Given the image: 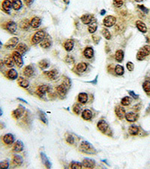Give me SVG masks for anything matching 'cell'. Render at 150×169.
<instances>
[{
	"instance_id": "6da1fadb",
	"label": "cell",
	"mask_w": 150,
	"mask_h": 169,
	"mask_svg": "<svg viewBox=\"0 0 150 169\" xmlns=\"http://www.w3.org/2000/svg\"><path fill=\"white\" fill-rule=\"evenodd\" d=\"M79 150L81 152L84 153L85 154H88V155H94V154L97 153L96 148L88 141H82L80 144Z\"/></svg>"
},
{
	"instance_id": "7a4b0ae2",
	"label": "cell",
	"mask_w": 150,
	"mask_h": 169,
	"mask_svg": "<svg viewBox=\"0 0 150 169\" xmlns=\"http://www.w3.org/2000/svg\"><path fill=\"white\" fill-rule=\"evenodd\" d=\"M150 54V45H145L141 47L138 50L137 53V60L139 61H142L145 59L146 56H149Z\"/></svg>"
},
{
	"instance_id": "3957f363",
	"label": "cell",
	"mask_w": 150,
	"mask_h": 169,
	"mask_svg": "<svg viewBox=\"0 0 150 169\" xmlns=\"http://www.w3.org/2000/svg\"><path fill=\"white\" fill-rule=\"evenodd\" d=\"M46 37V33L44 30H39L35 32L32 38V41L34 44H40Z\"/></svg>"
},
{
	"instance_id": "277c9868",
	"label": "cell",
	"mask_w": 150,
	"mask_h": 169,
	"mask_svg": "<svg viewBox=\"0 0 150 169\" xmlns=\"http://www.w3.org/2000/svg\"><path fill=\"white\" fill-rule=\"evenodd\" d=\"M12 57L14 60V63L17 65V66L18 68H22V66H23V55L20 54L18 51L14 50L12 53Z\"/></svg>"
},
{
	"instance_id": "5b68a950",
	"label": "cell",
	"mask_w": 150,
	"mask_h": 169,
	"mask_svg": "<svg viewBox=\"0 0 150 169\" xmlns=\"http://www.w3.org/2000/svg\"><path fill=\"white\" fill-rule=\"evenodd\" d=\"M3 28L11 34H14L17 32V23L14 21H13V20H9V21H8L7 23H5V26H4Z\"/></svg>"
},
{
	"instance_id": "8992f818",
	"label": "cell",
	"mask_w": 150,
	"mask_h": 169,
	"mask_svg": "<svg viewBox=\"0 0 150 169\" xmlns=\"http://www.w3.org/2000/svg\"><path fill=\"white\" fill-rule=\"evenodd\" d=\"M116 18L114 16L112 15H108L104 19L103 23L104 26H106V27L110 28L116 24Z\"/></svg>"
},
{
	"instance_id": "52a82bcc",
	"label": "cell",
	"mask_w": 150,
	"mask_h": 169,
	"mask_svg": "<svg viewBox=\"0 0 150 169\" xmlns=\"http://www.w3.org/2000/svg\"><path fill=\"white\" fill-rule=\"evenodd\" d=\"M19 44V38L17 37H12L10 38L5 44V47L6 49H13L17 46Z\"/></svg>"
},
{
	"instance_id": "ba28073f",
	"label": "cell",
	"mask_w": 150,
	"mask_h": 169,
	"mask_svg": "<svg viewBox=\"0 0 150 169\" xmlns=\"http://www.w3.org/2000/svg\"><path fill=\"white\" fill-rule=\"evenodd\" d=\"M2 9L5 13L10 14L11 10L12 9V2L11 0H3L2 2Z\"/></svg>"
},
{
	"instance_id": "9c48e42d",
	"label": "cell",
	"mask_w": 150,
	"mask_h": 169,
	"mask_svg": "<svg viewBox=\"0 0 150 169\" xmlns=\"http://www.w3.org/2000/svg\"><path fill=\"white\" fill-rule=\"evenodd\" d=\"M50 86L46 85V84H43V85L39 86L36 90V94L39 97H43L47 92L50 91Z\"/></svg>"
},
{
	"instance_id": "30bf717a",
	"label": "cell",
	"mask_w": 150,
	"mask_h": 169,
	"mask_svg": "<svg viewBox=\"0 0 150 169\" xmlns=\"http://www.w3.org/2000/svg\"><path fill=\"white\" fill-rule=\"evenodd\" d=\"M35 68L33 66H26V67L23 69V74L25 77L26 78H32L34 75H35Z\"/></svg>"
},
{
	"instance_id": "8fae6325",
	"label": "cell",
	"mask_w": 150,
	"mask_h": 169,
	"mask_svg": "<svg viewBox=\"0 0 150 169\" xmlns=\"http://www.w3.org/2000/svg\"><path fill=\"white\" fill-rule=\"evenodd\" d=\"M24 111H25V108H23V106L20 105L17 109H15L14 111H12V117L15 120H19L20 118L22 117Z\"/></svg>"
},
{
	"instance_id": "7c38bea8",
	"label": "cell",
	"mask_w": 150,
	"mask_h": 169,
	"mask_svg": "<svg viewBox=\"0 0 150 169\" xmlns=\"http://www.w3.org/2000/svg\"><path fill=\"white\" fill-rule=\"evenodd\" d=\"M68 88L63 84H60L56 87V92H57L58 95L60 96L61 98H65L66 96L67 93H68Z\"/></svg>"
},
{
	"instance_id": "4fadbf2b",
	"label": "cell",
	"mask_w": 150,
	"mask_h": 169,
	"mask_svg": "<svg viewBox=\"0 0 150 169\" xmlns=\"http://www.w3.org/2000/svg\"><path fill=\"white\" fill-rule=\"evenodd\" d=\"M83 167L86 168H93L96 166V161L93 159L86 158L83 160L82 162Z\"/></svg>"
},
{
	"instance_id": "5bb4252c",
	"label": "cell",
	"mask_w": 150,
	"mask_h": 169,
	"mask_svg": "<svg viewBox=\"0 0 150 169\" xmlns=\"http://www.w3.org/2000/svg\"><path fill=\"white\" fill-rule=\"evenodd\" d=\"M44 75L46 76V78H48L49 80H51V81H54L56 78H58V75H59V72L56 69H53L51 71H47V72H44Z\"/></svg>"
},
{
	"instance_id": "9a60e30c",
	"label": "cell",
	"mask_w": 150,
	"mask_h": 169,
	"mask_svg": "<svg viewBox=\"0 0 150 169\" xmlns=\"http://www.w3.org/2000/svg\"><path fill=\"white\" fill-rule=\"evenodd\" d=\"M97 127L101 132L105 133L107 131L108 128H109V125H108V123L105 120H101L98 123Z\"/></svg>"
},
{
	"instance_id": "2e32d148",
	"label": "cell",
	"mask_w": 150,
	"mask_h": 169,
	"mask_svg": "<svg viewBox=\"0 0 150 169\" xmlns=\"http://www.w3.org/2000/svg\"><path fill=\"white\" fill-rule=\"evenodd\" d=\"M2 140H3V142L5 144L11 145L14 144V141H15V138H14V135L11 134V133H8V134H5L3 136Z\"/></svg>"
},
{
	"instance_id": "e0dca14e",
	"label": "cell",
	"mask_w": 150,
	"mask_h": 169,
	"mask_svg": "<svg viewBox=\"0 0 150 169\" xmlns=\"http://www.w3.org/2000/svg\"><path fill=\"white\" fill-rule=\"evenodd\" d=\"M115 113L116 114L117 117L119 118V120H122L123 118L125 117V110L123 107L120 106V105H118L115 108Z\"/></svg>"
},
{
	"instance_id": "ac0fdd59",
	"label": "cell",
	"mask_w": 150,
	"mask_h": 169,
	"mask_svg": "<svg viewBox=\"0 0 150 169\" xmlns=\"http://www.w3.org/2000/svg\"><path fill=\"white\" fill-rule=\"evenodd\" d=\"M125 117L126 120L128 121V122H136L139 118V115H138L137 113L129 112L125 114Z\"/></svg>"
},
{
	"instance_id": "d6986e66",
	"label": "cell",
	"mask_w": 150,
	"mask_h": 169,
	"mask_svg": "<svg viewBox=\"0 0 150 169\" xmlns=\"http://www.w3.org/2000/svg\"><path fill=\"white\" fill-rule=\"evenodd\" d=\"M6 76L11 81H14V80H17L18 78V72H17V70L11 68L7 72Z\"/></svg>"
},
{
	"instance_id": "ffe728a7",
	"label": "cell",
	"mask_w": 150,
	"mask_h": 169,
	"mask_svg": "<svg viewBox=\"0 0 150 169\" xmlns=\"http://www.w3.org/2000/svg\"><path fill=\"white\" fill-rule=\"evenodd\" d=\"M17 84H18V85L20 87L24 89H27L29 87V85H30L29 81L26 78H23V77H18V78H17Z\"/></svg>"
},
{
	"instance_id": "44dd1931",
	"label": "cell",
	"mask_w": 150,
	"mask_h": 169,
	"mask_svg": "<svg viewBox=\"0 0 150 169\" xmlns=\"http://www.w3.org/2000/svg\"><path fill=\"white\" fill-rule=\"evenodd\" d=\"M51 45H52L51 38L47 36V35H46V37L43 39V41L40 43V46H41L42 48L44 49H48L49 47H51Z\"/></svg>"
},
{
	"instance_id": "7402d4cb",
	"label": "cell",
	"mask_w": 150,
	"mask_h": 169,
	"mask_svg": "<svg viewBox=\"0 0 150 169\" xmlns=\"http://www.w3.org/2000/svg\"><path fill=\"white\" fill-rule=\"evenodd\" d=\"M41 17H34L33 18H32V20H30V26H32L33 29H38V27H40L41 24Z\"/></svg>"
},
{
	"instance_id": "603a6c76",
	"label": "cell",
	"mask_w": 150,
	"mask_h": 169,
	"mask_svg": "<svg viewBox=\"0 0 150 169\" xmlns=\"http://www.w3.org/2000/svg\"><path fill=\"white\" fill-rule=\"evenodd\" d=\"M16 50L18 51L20 54L24 55L26 54V52L29 50V47H28V46L26 45V44H24V43H20V44H17V46L16 47Z\"/></svg>"
},
{
	"instance_id": "cb8c5ba5",
	"label": "cell",
	"mask_w": 150,
	"mask_h": 169,
	"mask_svg": "<svg viewBox=\"0 0 150 169\" xmlns=\"http://www.w3.org/2000/svg\"><path fill=\"white\" fill-rule=\"evenodd\" d=\"M23 148H24L23 143L21 141L18 140L14 143V147H13V151L15 153H20L23 150Z\"/></svg>"
},
{
	"instance_id": "d4e9b609",
	"label": "cell",
	"mask_w": 150,
	"mask_h": 169,
	"mask_svg": "<svg viewBox=\"0 0 150 169\" xmlns=\"http://www.w3.org/2000/svg\"><path fill=\"white\" fill-rule=\"evenodd\" d=\"M12 162L13 164L15 166H21L23 163V159L22 158L21 156L17 155V154H15V155L13 156V159H12Z\"/></svg>"
},
{
	"instance_id": "484cf974",
	"label": "cell",
	"mask_w": 150,
	"mask_h": 169,
	"mask_svg": "<svg viewBox=\"0 0 150 169\" xmlns=\"http://www.w3.org/2000/svg\"><path fill=\"white\" fill-rule=\"evenodd\" d=\"M93 19H94V17H93V15H92V14H84V15L81 16V21H82V23H84V24H90V23L93 21Z\"/></svg>"
},
{
	"instance_id": "4316f807",
	"label": "cell",
	"mask_w": 150,
	"mask_h": 169,
	"mask_svg": "<svg viewBox=\"0 0 150 169\" xmlns=\"http://www.w3.org/2000/svg\"><path fill=\"white\" fill-rule=\"evenodd\" d=\"M84 56L87 59H92L94 56V50L92 47H86L84 50Z\"/></svg>"
},
{
	"instance_id": "83f0119b",
	"label": "cell",
	"mask_w": 150,
	"mask_h": 169,
	"mask_svg": "<svg viewBox=\"0 0 150 169\" xmlns=\"http://www.w3.org/2000/svg\"><path fill=\"white\" fill-rule=\"evenodd\" d=\"M136 26L138 30L141 32L142 33H146L147 32V27L145 23L141 20H137L136 21Z\"/></svg>"
},
{
	"instance_id": "f1b7e54d",
	"label": "cell",
	"mask_w": 150,
	"mask_h": 169,
	"mask_svg": "<svg viewBox=\"0 0 150 169\" xmlns=\"http://www.w3.org/2000/svg\"><path fill=\"white\" fill-rule=\"evenodd\" d=\"M4 64L8 68H11H11L14 67L15 63H14V59H13L12 56H9L5 57V60H4Z\"/></svg>"
},
{
	"instance_id": "f546056e",
	"label": "cell",
	"mask_w": 150,
	"mask_h": 169,
	"mask_svg": "<svg viewBox=\"0 0 150 169\" xmlns=\"http://www.w3.org/2000/svg\"><path fill=\"white\" fill-rule=\"evenodd\" d=\"M74 46V41L72 39H68L64 43V48L66 51L70 52L73 50Z\"/></svg>"
},
{
	"instance_id": "4dcf8cb0",
	"label": "cell",
	"mask_w": 150,
	"mask_h": 169,
	"mask_svg": "<svg viewBox=\"0 0 150 169\" xmlns=\"http://www.w3.org/2000/svg\"><path fill=\"white\" fill-rule=\"evenodd\" d=\"M98 29V23L97 21H96V19H93V21L89 24V27H88V30L89 32L91 34L95 33L96 32Z\"/></svg>"
},
{
	"instance_id": "1f68e13d",
	"label": "cell",
	"mask_w": 150,
	"mask_h": 169,
	"mask_svg": "<svg viewBox=\"0 0 150 169\" xmlns=\"http://www.w3.org/2000/svg\"><path fill=\"white\" fill-rule=\"evenodd\" d=\"M12 9L14 11H20L23 7V2L21 0H12Z\"/></svg>"
},
{
	"instance_id": "d6a6232c",
	"label": "cell",
	"mask_w": 150,
	"mask_h": 169,
	"mask_svg": "<svg viewBox=\"0 0 150 169\" xmlns=\"http://www.w3.org/2000/svg\"><path fill=\"white\" fill-rule=\"evenodd\" d=\"M19 26L23 30H27V29H29V26H31L30 21L28 19H23L19 23Z\"/></svg>"
},
{
	"instance_id": "836d02e7",
	"label": "cell",
	"mask_w": 150,
	"mask_h": 169,
	"mask_svg": "<svg viewBox=\"0 0 150 169\" xmlns=\"http://www.w3.org/2000/svg\"><path fill=\"white\" fill-rule=\"evenodd\" d=\"M82 118L85 120H90L93 118V112L89 109H85L82 112Z\"/></svg>"
},
{
	"instance_id": "e575fe53",
	"label": "cell",
	"mask_w": 150,
	"mask_h": 169,
	"mask_svg": "<svg viewBox=\"0 0 150 169\" xmlns=\"http://www.w3.org/2000/svg\"><path fill=\"white\" fill-rule=\"evenodd\" d=\"M124 56H125V53L124 51L122 50H116L115 53V58L116 60L118 63H122L124 60Z\"/></svg>"
},
{
	"instance_id": "d590c367",
	"label": "cell",
	"mask_w": 150,
	"mask_h": 169,
	"mask_svg": "<svg viewBox=\"0 0 150 169\" xmlns=\"http://www.w3.org/2000/svg\"><path fill=\"white\" fill-rule=\"evenodd\" d=\"M89 96L86 93H81L78 95V102L81 104H86L88 102Z\"/></svg>"
},
{
	"instance_id": "8d00e7d4",
	"label": "cell",
	"mask_w": 150,
	"mask_h": 169,
	"mask_svg": "<svg viewBox=\"0 0 150 169\" xmlns=\"http://www.w3.org/2000/svg\"><path fill=\"white\" fill-rule=\"evenodd\" d=\"M88 68V64L86 63H80L77 65L76 70L80 73H83V72H86Z\"/></svg>"
},
{
	"instance_id": "74e56055",
	"label": "cell",
	"mask_w": 150,
	"mask_h": 169,
	"mask_svg": "<svg viewBox=\"0 0 150 169\" xmlns=\"http://www.w3.org/2000/svg\"><path fill=\"white\" fill-rule=\"evenodd\" d=\"M49 66H50V62L47 60H42L38 63V67L41 70H45V69H48Z\"/></svg>"
},
{
	"instance_id": "f35d334b",
	"label": "cell",
	"mask_w": 150,
	"mask_h": 169,
	"mask_svg": "<svg viewBox=\"0 0 150 169\" xmlns=\"http://www.w3.org/2000/svg\"><path fill=\"white\" fill-rule=\"evenodd\" d=\"M41 159H42V162L44 164V165H45V167L47 168H51V164H50V161H49L47 156H46L44 153H41Z\"/></svg>"
},
{
	"instance_id": "ab89813d",
	"label": "cell",
	"mask_w": 150,
	"mask_h": 169,
	"mask_svg": "<svg viewBox=\"0 0 150 169\" xmlns=\"http://www.w3.org/2000/svg\"><path fill=\"white\" fill-rule=\"evenodd\" d=\"M139 128L138 126L135 125H131L130 126L128 129V132L129 134L131 135H137L139 133Z\"/></svg>"
},
{
	"instance_id": "60d3db41",
	"label": "cell",
	"mask_w": 150,
	"mask_h": 169,
	"mask_svg": "<svg viewBox=\"0 0 150 169\" xmlns=\"http://www.w3.org/2000/svg\"><path fill=\"white\" fill-rule=\"evenodd\" d=\"M115 72L118 76H122L125 73L124 67L122 66H121V65H117L115 67Z\"/></svg>"
},
{
	"instance_id": "b9f144b4",
	"label": "cell",
	"mask_w": 150,
	"mask_h": 169,
	"mask_svg": "<svg viewBox=\"0 0 150 169\" xmlns=\"http://www.w3.org/2000/svg\"><path fill=\"white\" fill-rule=\"evenodd\" d=\"M83 165L82 163L79 162H71L70 164V168L74 169H81L82 168Z\"/></svg>"
},
{
	"instance_id": "7bdbcfd3",
	"label": "cell",
	"mask_w": 150,
	"mask_h": 169,
	"mask_svg": "<svg viewBox=\"0 0 150 169\" xmlns=\"http://www.w3.org/2000/svg\"><path fill=\"white\" fill-rule=\"evenodd\" d=\"M131 103V99L129 96H125L121 100V105L122 106H128Z\"/></svg>"
},
{
	"instance_id": "ee69618b",
	"label": "cell",
	"mask_w": 150,
	"mask_h": 169,
	"mask_svg": "<svg viewBox=\"0 0 150 169\" xmlns=\"http://www.w3.org/2000/svg\"><path fill=\"white\" fill-rule=\"evenodd\" d=\"M143 89L146 93H150V81H146L143 84Z\"/></svg>"
},
{
	"instance_id": "f6af8a7d",
	"label": "cell",
	"mask_w": 150,
	"mask_h": 169,
	"mask_svg": "<svg viewBox=\"0 0 150 169\" xmlns=\"http://www.w3.org/2000/svg\"><path fill=\"white\" fill-rule=\"evenodd\" d=\"M101 33L102 35H103V36L107 40L111 39V34L107 29H105V28L104 29H102Z\"/></svg>"
},
{
	"instance_id": "bcb514c9",
	"label": "cell",
	"mask_w": 150,
	"mask_h": 169,
	"mask_svg": "<svg viewBox=\"0 0 150 169\" xmlns=\"http://www.w3.org/2000/svg\"><path fill=\"white\" fill-rule=\"evenodd\" d=\"M39 118L41 120V122H43L45 124L48 123V120H47V117H46L45 114L41 111H39Z\"/></svg>"
},
{
	"instance_id": "7dc6e473",
	"label": "cell",
	"mask_w": 150,
	"mask_h": 169,
	"mask_svg": "<svg viewBox=\"0 0 150 169\" xmlns=\"http://www.w3.org/2000/svg\"><path fill=\"white\" fill-rule=\"evenodd\" d=\"M9 168V162L8 160H4L0 162V168L1 169H8Z\"/></svg>"
},
{
	"instance_id": "c3c4849f",
	"label": "cell",
	"mask_w": 150,
	"mask_h": 169,
	"mask_svg": "<svg viewBox=\"0 0 150 169\" xmlns=\"http://www.w3.org/2000/svg\"><path fill=\"white\" fill-rule=\"evenodd\" d=\"M65 141L69 144H73L74 143V138L70 134H65Z\"/></svg>"
},
{
	"instance_id": "681fc988",
	"label": "cell",
	"mask_w": 150,
	"mask_h": 169,
	"mask_svg": "<svg viewBox=\"0 0 150 169\" xmlns=\"http://www.w3.org/2000/svg\"><path fill=\"white\" fill-rule=\"evenodd\" d=\"M81 110H82V108H81V106L79 104H76V105H74V106L73 107V111L78 115L80 114V113L81 112Z\"/></svg>"
},
{
	"instance_id": "f907efd6",
	"label": "cell",
	"mask_w": 150,
	"mask_h": 169,
	"mask_svg": "<svg viewBox=\"0 0 150 169\" xmlns=\"http://www.w3.org/2000/svg\"><path fill=\"white\" fill-rule=\"evenodd\" d=\"M113 4L116 8H121L124 2H123L122 0H113Z\"/></svg>"
},
{
	"instance_id": "816d5d0a",
	"label": "cell",
	"mask_w": 150,
	"mask_h": 169,
	"mask_svg": "<svg viewBox=\"0 0 150 169\" xmlns=\"http://www.w3.org/2000/svg\"><path fill=\"white\" fill-rule=\"evenodd\" d=\"M126 68H127V69L129 72H133L134 69V65L131 62H128L126 63Z\"/></svg>"
},
{
	"instance_id": "f5cc1de1",
	"label": "cell",
	"mask_w": 150,
	"mask_h": 169,
	"mask_svg": "<svg viewBox=\"0 0 150 169\" xmlns=\"http://www.w3.org/2000/svg\"><path fill=\"white\" fill-rule=\"evenodd\" d=\"M62 84H63L64 85L66 86V87H68V89H69L70 87H71V80H70L68 78H65V79H64V81H63V82H62Z\"/></svg>"
},
{
	"instance_id": "db71d44e",
	"label": "cell",
	"mask_w": 150,
	"mask_h": 169,
	"mask_svg": "<svg viewBox=\"0 0 150 169\" xmlns=\"http://www.w3.org/2000/svg\"><path fill=\"white\" fill-rule=\"evenodd\" d=\"M65 62L66 63H74V58H73L72 56H66V57L65 58Z\"/></svg>"
},
{
	"instance_id": "11a10c76",
	"label": "cell",
	"mask_w": 150,
	"mask_h": 169,
	"mask_svg": "<svg viewBox=\"0 0 150 169\" xmlns=\"http://www.w3.org/2000/svg\"><path fill=\"white\" fill-rule=\"evenodd\" d=\"M138 8H140V9L143 12L146 13V14H148L149 11V10L148 8H146L145 6H144V5H138Z\"/></svg>"
},
{
	"instance_id": "9f6ffc18",
	"label": "cell",
	"mask_w": 150,
	"mask_h": 169,
	"mask_svg": "<svg viewBox=\"0 0 150 169\" xmlns=\"http://www.w3.org/2000/svg\"><path fill=\"white\" fill-rule=\"evenodd\" d=\"M93 41L96 43V44H99V41H100V40H101V38L99 36V35H93Z\"/></svg>"
},
{
	"instance_id": "6f0895ef",
	"label": "cell",
	"mask_w": 150,
	"mask_h": 169,
	"mask_svg": "<svg viewBox=\"0 0 150 169\" xmlns=\"http://www.w3.org/2000/svg\"><path fill=\"white\" fill-rule=\"evenodd\" d=\"M23 2H25V4H26L28 7H29L32 3H33L34 0H23Z\"/></svg>"
},
{
	"instance_id": "680465c9",
	"label": "cell",
	"mask_w": 150,
	"mask_h": 169,
	"mask_svg": "<svg viewBox=\"0 0 150 169\" xmlns=\"http://www.w3.org/2000/svg\"><path fill=\"white\" fill-rule=\"evenodd\" d=\"M128 93H129V94H130V96H132V97H133L134 99H138V95L135 94L134 92H133V91H129Z\"/></svg>"
},
{
	"instance_id": "91938a15",
	"label": "cell",
	"mask_w": 150,
	"mask_h": 169,
	"mask_svg": "<svg viewBox=\"0 0 150 169\" xmlns=\"http://www.w3.org/2000/svg\"><path fill=\"white\" fill-rule=\"evenodd\" d=\"M4 66H5V64H4V61L0 60V70H2V69H3Z\"/></svg>"
},
{
	"instance_id": "94428289",
	"label": "cell",
	"mask_w": 150,
	"mask_h": 169,
	"mask_svg": "<svg viewBox=\"0 0 150 169\" xmlns=\"http://www.w3.org/2000/svg\"><path fill=\"white\" fill-rule=\"evenodd\" d=\"M105 13H106V11H105V10H101V15L104 14Z\"/></svg>"
},
{
	"instance_id": "6125c7cd",
	"label": "cell",
	"mask_w": 150,
	"mask_h": 169,
	"mask_svg": "<svg viewBox=\"0 0 150 169\" xmlns=\"http://www.w3.org/2000/svg\"><path fill=\"white\" fill-rule=\"evenodd\" d=\"M17 99H18V100H20V101H22V102H25V103H27V102H26V101H25V100H23V99H20V98H17Z\"/></svg>"
},
{
	"instance_id": "be15d7a7",
	"label": "cell",
	"mask_w": 150,
	"mask_h": 169,
	"mask_svg": "<svg viewBox=\"0 0 150 169\" xmlns=\"http://www.w3.org/2000/svg\"><path fill=\"white\" fill-rule=\"evenodd\" d=\"M2 114H3V111H2V110L0 108V117L2 116Z\"/></svg>"
},
{
	"instance_id": "e7e4bbea",
	"label": "cell",
	"mask_w": 150,
	"mask_h": 169,
	"mask_svg": "<svg viewBox=\"0 0 150 169\" xmlns=\"http://www.w3.org/2000/svg\"><path fill=\"white\" fill-rule=\"evenodd\" d=\"M134 1L137 2H143V0H134Z\"/></svg>"
},
{
	"instance_id": "03108f58",
	"label": "cell",
	"mask_w": 150,
	"mask_h": 169,
	"mask_svg": "<svg viewBox=\"0 0 150 169\" xmlns=\"http://www.w3.org/2000/svg\"><path fill=\"white\" fill-rule=\"evenodd\" d=\"M2 43L1 42V41H0V48L2 47Z\"/></svg>"
}]
</instances>
